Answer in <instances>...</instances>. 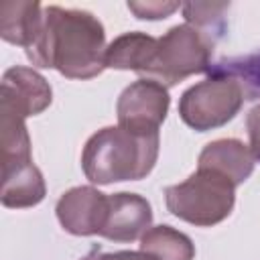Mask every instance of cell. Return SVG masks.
I'll return each instance as SVG.
<instances>
[{
    "instance_id": "8992f818",
    "label": "cell",
    "mask_w": 260,
    "mask_h": 260,
    "mask_svg": "<svg viewBox=\"0 0 260 260\" xmlns=\"http://www.w3.org/2000/svg\"><path fill=\"white\" fill-rule=\"evenodd\" d=\"M169 104L171 98L162 83L144 77L136 79L118 98V126L140 134L158 132L160 124L167 118Z\"/></svg>"
},
{
    "instance_id": "52a82bcc",
    "label": "cell",
    "mask_w": 260,
    "mask_h": 260,
    "mask_svg": "<svg viewBox=\"0 0 260 260\" xmlns=\"http://www.w3.org/2000/svg\"><path fill=\"white\" fill-rule=\"evenodd\" d=\"M55 213L65 232L73 236H100L108 217V195L93 187H73L59 197Z\"/></svg>"
},
{
    "instance_id": "7a4b0ae2",
    "label": "cell",
    "mask_w": 260,
    "mask_h": 260,
    "mask_svg": "<svg viewBox=\"0 0 260 260\" xmlns=\"http://www.w3.org/2000/svg\"><path fill=\"white\" fill-rule=\"evenodd\" d=\"M158 132L140 134L122 126H106L89 136L81 152L83 175L98 185L144 179L156 165Z\"/></svg>"
},
{
    "instance_id": "ba28073f",
    "label": "cell",
    "mask_w": 260,
    "mask_h": 260,
    "mask_svg": "<svg viewBox=\"0 0 260 260\" xmlns=\"http://www.w3.org/2000/svg\"><path fill=\"white\" fill-rule=\"evenodd\" d=\"M53 91L49 81L30 67H10L2 75L0 106L16 112L24 120L37 116L51 106Z\"/></svg>"
},
{
    "instance_id": "d6986e66",
    "label": "cell",
    "mask_w": 260,
    "mask_h": 260,
    "mask_svg": "<svg viewBox=\"0 0 260 260\" xmlns=\"http://www.w3.org/2000/svg\"><path fill=\"white\" fill-rule=\"evenodd\" d=\"M79 260H158L148 252H132V250H120V252H104L100 248H93Z\"/></svg>"
},
{
    "instance_id": "ac0fdd59",
    "label": "cell",
    "mask_w": 260,
    "mask_h": 260,
    "mask_svg": "<svg viewBox=\"0 0 260 260\" xmlns=\"http://www.w3.org/2000/svg\"><path fill=\"white\" fill-rule=\"evenodd\" d=\"M183 8V4L179 2H160V0H154V2H128V10H132L136 14V18H142V20H158V18H167L171 16L175 10Z\"/></svg>"
},
{
    "instance_id": "8fae6325",
    "label": "cell",
    "mask_w": 260,
    "mask_h": 260,
    "mask_svg": "<svg viewBox=\"0 0 260 260\" xmlns=\"http://www.w3.org/2000/svg\"><path fill=\"white\" fill-rule=\"evenodd\" d=\"M199 169H211L225 175L236 187L242 185L254 171V156L250 146L236 138H219L209 144L199 154Z\"/></svg>"
},
{
    "instance_id": "9c48e42d",
    "label": "cell",
    "mask_w": 260,
    "mask_h": 260,
    "mask_svg": "<svg viewBox=\"0 0 260 260\" xmlns=\"http://www.w3.org/2000/svg\"><path fill=\"white\" fill-rule=\"evenodd\" d=\"M152 223L150 203L136 193H114L108 195V217L100 236L114 242H132Z\"/></svg>"
},
{
    "instance_id": "277c9868",
    "label": "cell",
    "mask_w": 260,
    "mask_h": 260,
    "mask_svg": "<svg viewBox=\"0 0 260 260\" xmlns=\"http://www.w3.org/2000/svg\"><path fill=\"white\" fill-rule=\"evenodd\" d=\"M213 41L201 28L185 22L171 26L160 39L144 79L162 83L165 87L177 85L189 75L211 69Z\"/></svg>"
},
{
    "instance_id": "5b68a950",
    "label": "cell",
    "mask_w": 260,
    "mask_h": 260,
    "mask_svg": "<svg viewBox=\"0 0 260 260\" xmlns=\"http://www.w3.org/2000/svg\"><path fill=\"white\" fill-rule=\"evenodd\" d=\"M244 100L246 93L236 77L211 71L207 79L183 91L179 116L189 128L205 132L228 124L240 112Z\"/></svg>"
},
{
    "instance_id": "2e32d148",
    "label": "cell",
    "mask_w": 260,
    "mask_h": 260,
    "mask_svg": "<svg viewBox=\"0 0 260 260\" xmlns=\"http://www.w3.org/2000/svg\"><path fill=\"white\" fill-rule=\"evenodd\" d=\"M211 71L228 73L236 77L246 93V98L254 100L260 98V53L244 55V57H232L211 67Z\"/></svg>"
},
{
    "instance_id": "4fadbf2b",
    "label": "cell",
    "mask_w": 260,
    "mask_h": 260,
    "mask_svg": "<svg viewBox=\"0 0 260 260\" xmlns=\"http://www.w3.org/2000/svg\"><path fill=\"white\" fill-rule=\"evenodd\" d=\"M154 49H156V37H150L140 30L124 32L108 45L106 67L136 71V73L144 75L152 63Z\"/></svg>"
},
{
    "instance_id": "7c38bea8",
    "label": "cell",
    "mask_w": 260,
    "mask_h": 260,
    "mask_svg": "<svg viewBox=\"0 0 260 260\" xmlns=\"http://www.w3.org/2000/svg\"><path fill=\"white\" fill-rule=\"evenodd\" d=\"M43 24V4L4 0L0 2V37L24 51L37 41Z\"/></svg>"
},
{
    "instance_id": "e0dca14e",
    "label": "cell",
    "mask_w": 260,
    "mask_h": 260,
    "mask_svg": "<svg viewBox=\"0 0 260 260\" xmlns=\"http://www.w3.org/2000/svg\"><path fill=\"white\" fill-rule=\"evenodd\" d=\"M230 4L221 2V4H215V2H187L183 4V16L189 24L201 28V26H211L215 24L219 18H221V12L228 10Z\"/></svg>"
},
{
    "instance_id": "3957f363",
    "label": "cell",
    "mask_w": 260,
    "mask_h": 260,
    "mask_svg": "<svg viewBox=\"0 0 260 260\" xmlns=\"http://www.w3.org/2000/svg\"><path fill=\"white\" fill-rule=\"evenodd\" d=\"M165 201L175 217L199 228H209L232 213L236 185L217 171L197 167L183 183L165 189Z\"/></svg>"
},
{
    "instance_id": "6da1fadb",
    "label": "cell",
    "mask_w": 260,
    "mask_h": 260,
    "mask_svg": "<svg viewBox=\"0 0 260 260\" xmlns=\"http://www.w3.org/2000/svg\"><path fill=\"white\" fill-rule=\"evenodd\" d=\"M106 30L87 10L43 6L37 41L24 51L37 67L57 69L69 79H91L106 69Z\"/></svg>"
},
{
    "instance_id": "30bf717a",
    "label": "cell",
    "mask_w": 260,
    "mask_h": 260,
    "mask_svg": "<svg viewBox=\"0 0 260 260\" xmlns=\"http://www.w3.org/2000/svg\"><path fill=\"white\" fill-rule=\"evenodd\" d=\"M47 187L43 173L32 160L2 165V205L12 209L32 207L45 199Z\"/></svg>"
},
{
    "instance_id": "9a60e30c",
    "label": "cell",
    "mask_w": 260,
    "mask_h": 260,
    "mask_svg": "<svg viewBox=\"0 0 260 260\" xmlns=\"http://www.w3.org/2000/svg\"><path fill=\"white\" fill-rule=\"evenodd\" d=\"M0 146H2V165L32 160L30 138L26 132L24 118L4 106H0Z\"/></svg>"
},
{
    "instance_id": "5bb4252c",
    "label": "cell",
    "mask_w": 260,
    "mask_h": 260,
    "mask_svg": "<svg viewBox=\"0 0 260 260\" xmlns=\"http://www.w3.org/2000/svg\"><path fill=\"white\" fill-rule=\"evenodd\" d=\"M140 250L152 254L158 260H193L195 258V246L191 238L171 225L148 228L140 238Z\"/></svg>"
},
{
    "instance_id": "ffe728a7",
    "label": "cell",
    "mask_w": 260,
    "mask_h": 260,
    "mask_svg": "<svg viewBox=\"0 0 260 260\" xmlns=\"http://www.w3.org/2000/svg\"><path fill=\"white\" fill-rule=\"evenodd\" d=\"M246 130H248V138H250V152L254 156V160H260V104H256L246 118Z\"/></svg>"
}]
</instances>
